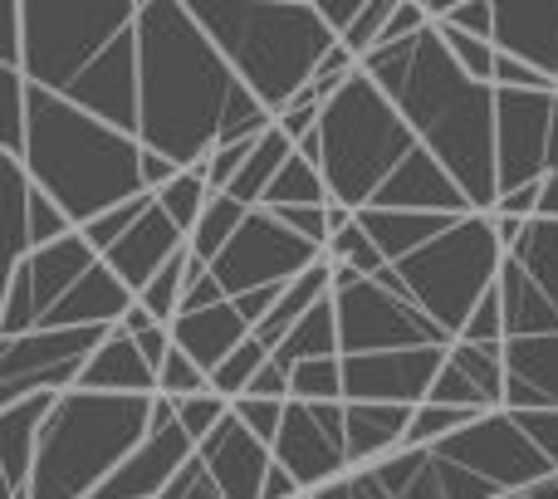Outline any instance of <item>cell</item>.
<instances>
[{
    "mask_svg": "<svg viewBox=\"0 0 558 499\" xmlns=\"http://www.w3.org/2000/svg\"><path fill=\"white\" fill-rule=\"evenodd\" d=\"M137 143L172 157L182 172L206 167L216 147L265 137L275 127L211 35L192 20L186 0L137 5Z\"/></svg>",
    "mask_w": 558,
    "mask_h": 499,
    "instance_id": "obj_1",
    "label": "cell"
},
{
    "mask_svg": "<svg viewBox=\"0 0 558 499\" xmlns=\"http://www.w3.org/2000/svg\"><path fill=\"white\" fill-rule=\"evenodd\" d=\"M363 74L392 98L416 143L451 172L475 216H490L500 202V88L475 84L436 25L402 45L373 49Z\"/></svg>",
    "mask_w": 558,
    "mask_h": 499,
    "instance_id": "obj_2",
    "label": "cell"
},
{
    "mask_svg": "<svg viewBox=\"0 0 558 499\" xmlns=\"http://www.w3.org/2000/svg\"><path fill=\"white\" fill-rule=\"evenodd\" d=\"M137 5L143 0H20L35 88L137 137Z\"/></svg>",
    "mask_w": 558,
    "mask_h": 499,
    "instance_id": "obj_3",
    "label": "cell"
},
{
    "mask_svg": "<svg viewBox=\"0 0 558 499\" xmlns=\"http://www.w3.org/2000/svg\"><path fill=\"white\" fill-rule=\"evenodd\" d=\"M29 182L54 196L59 211L84 231L88 221L118 211V206L153 196L143 186V143L64 98L29 84V137L15 157Z\"/></svg>",
    "mask_w": 558,
    "mask_h": 499,
    "instance_id": "obj_4",
    "label": "cell"
},
{
    "mask_svg": "<svg viewBox=\"0 0 558 499\" xmlns=\"http://www.w3.org/2000/svg\"><path fill=\"white\" fill-rule=\"evenodd\" d=\"M186 10L270 118L314 84L318 64L338 45L314 0H186Z\"/></svg>",
    "mask_w": 558,
    "mask_h": 499,
    "instance_id": "obj_5",
    "label": "cell"
},
{
    "mask_svg": "<svg viewBox=\"0 0 558 499\" xmlns=\"http://www.w3.org/2000/svg\"><path fill=\"white\" fill-rule=\"evenodd\" d=\"M505 412H558V216L530 221L505 255Z\"/></svg>",
    "mask_w": 558,
    "mask_h": 499,
    "instance_id": "obj_6",
    "label": "cell"
},
{
    "mask_svg": "<svg viewBox=\"0 0 558 499\" xmlns=\"http://www.w3.org/2000/svg\"><path fill=\"white\" fill-rule=\"evenodd\" d=\"M157 397L64 392L39 436L25 499H94L113 471L153 436Z\"/></svg>",
    "mask_w": 558,
    "mask_h": 499,
    "instance_id": "obj_7",
    "label": "cell"
},
{
    "mask_svg": "<svg viewBox=\"0 0 558 499\" xmlns=\"http://www.w3.org/2000/svg\"><path fill=\"white\" fill-rule=\"evenodd\" d=\"M318 147H324V182L328 196L348 211H373L383 186L402 172V162L416 153V133L392 108V98L357 69L324 108L318 123Z\"/></svg>",
    "mask_w": 558,
    "mask_h": 499,
    "instance_id": "obj_8",
    "label": "cell"
},
{
    "mask_svg": "<svg viewBox=\"0 0 558 499\" xmlns=\"http://www.w3.org/2000/svg\"><path fill=\"white\" fill-rule=\"evenodd\" d=\"M505 255H510V249L500 245L495 216H465L441 241L416 249L402 265L383 269L377 284L392 289V294L402 299V304H412L422 318H432L451 343H461L471 314L485 304V294L500 284Z\"/></svg>",
    "mask_w": 558,
    "mask_h": 499,
    "instance_id": "obj_9",
    "label": "cell"
},
{
    "mask_svg": "<svg viewBox=\"0 0 558 499\" xmlns=\"http://www.w3.org/2000/svg\"><path fill=\"white\" fill-rule=\"evenodd\" d=\"M108 333L113 328H39V333L0 338V406H15L39 392H74Z\"/></svg>",
    "mask_w": 558,
    "mask_h": 499,
    "instance_id": "obj_10",
    "label": "cell"
},
{
    "mask_svg": "<svg viewBox=\"0 0 558 499\" xmlns=\"http://www.w3.org/2000/svg\"><path fill=\"white\" fill-rule=\"evenodd\" d=\"M318 259H324V249L304 241V235H294L275 211H251L241 235L211 265V279L221 284L226 299H241V294H255V289L294 284Z\"/></svg>",
    "mask_w": 558,
    "mask_h": 499,
    "instance_id": "obj_11",
    "label": "cell"
},
{
    "mask_svg": "<svg viewBox=\"0 0 558 499\" xmlns=\"http://www.w3.org/2000/svg\"><path fill=\"white\" fill-rule=\"evenodd\" d=\"M333 304H338V333H343V357L407 353V348H446L451 353L456 348L432 318H422L377 279H357L348 289H333Z\"/></svg>",
    "mask_w": 558,
    "mask_h": 499,
    "instance_id": "obj_12",
    "label": "cell"
},
{
    "mask_svg": "<svg viewBox=\"0 0 558 499\" xmlns=\"http://www.w3.org/2000/svg\"><path fill=\"white\" fill-rule=\"evenodd\" d=\"M436 455L471 475H481V480H490L505 499L554 475V461L530 441V431L514 422V412L481 416V422H471L465 431H456L451 441L436 446Z\"/></svg>",
    "mask_w": 558,
    "mask_h": 499,
    "instance_id": "obj_13",
    "label": "cell"
},
{
    "mask_svg": "<svg viewBox=\"0 0 558 499\" xmlns=\"http://www.w3.org/2000/svg\"><path fill=\"white\" fill-rule=\"evenodd\" d=\"M558 94H500V196L549 182Z\"/></svg>",
    "mask_w": 558,
    "mask_h": 499,
    "instance_id": "obj_14",
    "label": "cell"
},
{
    "mask_svg": "<svg viewBox=\"0 0 558 499\" xmlns=\"http://www.w3.org/2000/svg\"><path fill=\"white\" fill-rule=\"evenodd\" d=\"M446 348H407V353H357L343 357V402L377 406H426L446 367Z\"/></svg>",
    "mask_w": 558,
    "mask_h": 499,
    "instance_id": "obj_15",
    "label": "cell"
},
{
    "mask_svg": "<svg viewBox=\"0 0 558 499\" xmlns=\"http://www.w3.org/2000/svg\"><path fill=\"white\" fill-rule=\"evenodd\" d=\"M192 461H196V441L177 426V402L157 397L153 436L118 465L113 480H108L94 499H162L177 480H182V471Z\"/></svg>",
    "mask_w": 558,
    "mask_h": 499,
    "instance_id": "obj_16",
    "label": "cell"
},
{
    "mask_svg": "<svg viewBox=\"0 0 558 499\" xmlns=\"http://www.w3.org/2000/svg\"><path fill=\"white\" fill-rule=\"evenodd\" d=\"M275 461L294 475L304 495H324L328 485H338V480L353 475L348 446L338 441V436H328L304 402L284 406V426H279V441H275Z\"/></svg>",
    "mask_w": 558,
    "mask_h": 499,
    "instance_id": "obj_17",
    "label": "cell"
},
{
    "mask_svg": "<svg viewBox=\"0 0 558 499\" xmlns=\"http://www.w3.org/2000/svg\"><path fill=\"white\" fill-rule=\"evenodd\" d=\"M495 49L558 84V0H495Z\"/></svg>",
    "mask_w": 558,
    "mask_h": 499,
    "instance_id": "obj_18",
    "label": "cell"
},
{
    "mask_svg": "<svg viewBox=\"0 0 558 499\" xmlns=\"http://www.w3.org/2000/svg\"><path fill=\"white\" fill-rule=\"evenodd\" d=\"M196 455H202L206 475H211L216 490L226 499H265V480H270L275 451L265 441H255V436L235 422V412Z\"/></svg>",
    "mask_w": 558,
    "mask_h": 499,
    "instance_id": "obj_19",
    "label": "cell"
},
{
    "mask_svg": "<svg viewBox=\"0 0 558 499\" xmlns=\"http://www.w3.org/2000/svg\"><path fill=\"white\" fill-rule=\"evenodd\" d=\"M373 211H422V216H475V206L465 202V192L451 182L441 162L426 147H416L402 162V172L383 186V196L373 202Z\"/></svg>",
    "mask_w": 558,
    "mask_h": 499,
    "instance_id": "obj_20",
    "label": "cell"
},
{
    "mask_svg": "<svg viewBox=\"0 0 558 499\" xmlns=\"http://www.w3.org/2000/svg\"><path fill=\"white\" fill-rule=\"evenodd\" d=\"M186 245H192V235H186L182 226L162 211V206H153V211H147L143 221L123 235V241H118V249L108 255V265H113V275L123 279L137 299H143V289L153 284V279L162 275V269L172 265Z\"/></svg>",
    "mask_w": 558,
    "mask_h": 499,
    "instance_id": "obj_21",
    "label": "cell"
},
{
    "mask_svg": "<svg viewBox=\"0 0 558 499\" xmlns=\"http://www.w3.org/2000/svg\"><path fill=\"white\" fill-rule=\"evenodd\" d=\"M54 406H59L54 392L0 406V480H5V499H25L29 475H35L39 461V436H45V422L54 416Z\"/></svg>",
    "mask_w": 558,
    "mask_h": 499,
    "instance_id": "obj_22",
    "label": "cell"
},
{
    "mask_svg": "<svg viewBox=\"0 0 558 499\" xmlns=\"http://www.w3.org/2000/svg\"><path fill=\"white\" fill-rule=\"evenodd\" d=\"M245 338H251V324L241 318V308H235L231 299L211 304V308H196V314H182L172 324V343L182 348L202 373H216Z\"/></svg>",
    "mask_w": 558,
    "mask_h": 499,
    "instance_id": "obj_23",
    "label": "cell"
},
{
    "mask_svg": "<svg viewBox=\"0 0 558 499\" xmlns=\"http://www.w3.org/2000/svg\"><path fill=\"white\" fill-rule=\"evenodd\" d=\"M78 392H104V397H157V367L143 357V348L113 328L108 343L88 357L84 377H78Z\"/></svg>",
    "mask_w": 558,
    "mask_h": 499,
    "instance_id": "obj_24",
    "label": "cell"
},
{
    "mask_svg": "<svg viewBox=\"0 0 558 499\" xmlns=\"http://www.w3.org/2000/svg\"><path fill=\"white\" fill-rule=\"evenodd\" d=\"M416 406H377V402H348V461L353 471L392 461L407 451V426Z\"/></svg>",
    "mask_w": 558,
    "mask_h": 499,
    "instance_id": "obj_25",
    "label": "cell"
},
{
    "mask_svg": "<svg viewBox=\"0 0 558 499\" xmlns=\"http://www.w3.org/2000/svg\"><path fill=\"white\" fill-rule=\"evenodd\" d=\"M456 221L465 216H422V211H357V226L367 231V241L383 249L387 269L412 259L416 249H426L432 241H441Z\"/></svg>",
    "mask_w": 558,
    "mask_h": 499,
    "instance_id": "obj_26",
    "label": "cell"
},
{
    "mask_svg": "<svg viewBox=\"0 0 558 499\" xmlns=\"http://www.w3.org/2000/svg\"><path fill=\"white\" fill-rule=\"evenodd\" d=\"M324 357H343V333H338V304L333 299H324V304H318L314 314H308L304 324L275 348V363L284 367V373H294V367H304V363H324Z\"/></svg>",
    "mask_w": 558,
    "mask_h": 499,
    "instance_id": "obj_27",
    "label": "cell"
},
{
    "mask_svg": "<svg viewBox=\"0 0 558 499\" xmlns=\"http://www.w3.org/2000/svg\"><path fill=\"white\" fill-rule=\"evenodd\" d=\"M299 147L289 143L279 127H270V133L255 143V153H251V162H245V172L235 177V186L226 196H235L241 206H251V211H260L265 206V196H270V186H275V177L289 167V157H294Z\"/></svg>",
    "mask_w": 558,
    "mask_h": 499,
    "instance_id": "obj_28",
    "label": "cell"
},
{
    "mask_svg": "<svg viewBox=\"0 0 558 499\" xmlns=\"http://www.w3.org/2000/svg\"><path fill=\"white\" fill-rule=\"evenodd\" d=\"M251 221V206H241L235 196H211V206L202 211V221H196V231H192V255H196V265H206L211 269L216 259H221V249L241 235V226Z\"/></svg>",
    "mask_w": 558,
    "mask_h": 499,
    "instance_id": "obj_29",
    "label": "cell"
},
{
    "mask_svg": "<svg viewBox=\"0 0 558 499\" xmlns=\"http://www.w3.org/2000/svg\"><path fill=\"white\" fill-rule=\"evenodd\" d=\"M333 196H328V182L324 172H318L308 157H289V167L275 177L270 196H265V211H289V206H328Z\"/></svg>",
    "mask_w": 558,
    "mask_h": 499,
    "instance_id": "obj_30",
    "label": "cell"
},
{
    "mask_svg": "<svg viewBox=\"0 0 558 499\" xmlns=\"http://www.w3.org/2000/svg\"><path fill=\"white\" fill-rule=\"evenodd\" d=\"M451 367L465 373L475 387L485 392V402L495 412H505V387H510V367H505V343L500 348H475V343H456L451 348Z\"/></svg>",
    "mask_w": 558,
    "mask_h": 499,
    "instance_id": "obj_31",
    "label": "cell"
},
{
    "mask_svg": "<svg viewBox=\"0 0 558 499\" xmlns=\"http://www.w3.org/2000/svg\"><path fill=\"white\" fill-rule=\"evenodd\" d=\"M29 137V78L20 69H0V147L5 157L25 153Z\"/></svg>",
    "mask_w": 558,
    "mask_h": 499,
    "instance_id": "obj_32",
    "label": "cell"
},
{
    "mask_svg": "<svg viewBox=\"0 0 558 499\" xmlns=\"http://www.w3.org/2000/svg\"><path fill=\"white\" fill-rule=\"evenodd\" d=\"M270 357H275L270 348H265L260 338L251 333V338H245V343L235 348V353L226 357V363L211 373V392H221L226 402H241V397L251 392V382H255V377H260L265 367H270Z\"/></svg>",
    "mask_w": 558,
    "mask_h": 499,
    "instance_id": "obj_33",
    "label": "cell"
},
{
    "mask_svg": "<svg viewBox=\"0 0 558 499\" xmlns=\"http://www.w3.org/2000/svg\"><path fill=\"white\" fill-rule=\"evenodd\" d=\"M211 182H206V167H192V172H182L172 186H162L157 192V206H162L167 216H172L177 226H182L186 235L196 231V221H202V211L211 206Z\"/></svg>",
    "mask_w": 558,
    "mask_h": 499,
    "instance_id": "obj_34",
    "label": "cell"
},
{
    "mask_svg": "<svg viewBox=\"0 0 558 499\" xmlns=\"http://www.w3.org/2000/svg\"><path fill=\"white\" fill-rule=\"evenodd\" d=\"M294 402L318 406V402H343V357H324V363H304L289 373Z\"/></svg>",
    "mask_w": 558,
    "mask_h": 499,
    "instance_id": "obj_35",
    "label": "cell"
},
{
    "mask_svg": "<svg viewBox=\"0 0 558 499\" xmlns=\"http://www.w3.org/2000/svg\"><path fill=\"white\" fill-rule=\"evenodd\" d=\"M231 412H235V402H226L221 392H202V397H192V402H177V426H182L196 441V451H202V446L231 422Z\"/></svg>",
    "mask_w": 558,
    "mask_h": 499,
    "instance_id": "obj_36",
    "label": "cell"
},
{
    "mask_svg": "<svg viewBox=\"0 0 558 499\" xmlns=\"http://www.w3.org/2000/svg\"><path fill=\"white\" fill-rule=\"evenodd\" d=\"M436 29H441L446 49L456 54V64H461L465 74L475 78V84H490L495 88V64H500V49H495V39H475V35H465V29H456V25H436Z\"/></svg>",
    "mask_w": 558,
    "mask_h": 499,
    "instance_id": "obj_37",
    "label": "cell"
},
{
    "mask_svg": "<svg viewBox=\"0 0 558 499\" xmlns=\"http://www.w3.org/2000/svg\"><path fill=\"white\" fill-rule=\"evenodd\" d=\"M153 206H157V196H137V202H128V206H118V211H108V216H98V221H88L78 235H84V241L108 259V255L118 249V241H123V235L133 231V226L143 221V216L153 211Z\"/></svg>",
    "mask_w": 558,
    "mask_h": 499,
    "instance_id": "obj_38",
    "label": "cell"
},
{
    "mask_svg": "<svg viewBox=\"0 0 558 499\" xmlns=\"http://www.w3.org/2000/svg\"><path fill=\"white\" fill-rule=\"evenodd\" d=\"M202 392H211V373H202L182 348H172V357H167L162 373H157V397H167V402H192V397H202Z\"/></svg>",
    "mask_w": 558,
    "mask_h": 499,
    "instance_id": "obj_39",
    "label": "cell"
},
{
    "mask_svg": "<svg viewBox=\"0 0 558 499\" xmlns=\"http://www.w3.org/2000/svg\"><path fill=\"white\" fill-rule=\"evenodd\" d=\"M392 15H397V0H367L363 5V15L353 20V29H348L338 45L348 49V54L363 64L367 54H373L377 45H383V35H387V25H392Z\"/></svg>",
    "mask_w": 558,
    "mask_h": 499,
    "instance_id": "obj_40",
    "label": "cell"
},
{
    "mask_svg": "<svg viewBox=\"0 0 558 499\" xmlns=\"http://www.w3.org/2000/svg\"><path fill=\"white\" fill-rule=\"evenodd\" d=\"M255 143H260V137H245V143H226V147H216V153L206 157V182H211L216 196H226V192L235 186V177H241L245 162H251Z\"/></svg>",
    "mask_w": 558,
    "mask_h": 499,
    "instance_id": "obj_41",
    "label": "cell"
},
{
    "mask_svg": "<svg viewBox=\"0 0 558 499\" xmlns=\"http://www.w3.org/2000/svg\"><path fill=\"white\" fill-rule=\"evenodd\" d=\"M284 406L289 402H260V397H241V402H235V422H241L245 431L255 436V441H265L275 451L279 426H284Z\"/></svg>",
    "mask_w": 558,
    "mask_h": 499,
    "instance_id": "obj_42",
    "label": "cell"
},
{
    "mask_svg": "<svg viewBox=\"0 0 558 499\" xmlns=\"http://www.w3.org/2000/svg\"><path fill=\"white\" fill-rule=\"evenodd\" d=\"M461 343H475V348H500L505 343V299H500V284H495L490 294H485V304L471 314Z\"/></svg>",
    "mask_w": 558,
    "mask_h": 499,
    "instance_id": "obj_43",
    "label": "cell"
},
{
    "mask_svg": "<svg viewBox=\"0 0 558 499\" xmlns=\"http://www.w3.org/2000/svg\"><path fill=\"white\" fill-rule=\"evenodd\" d=\"M436 25H456L475 39H495V0H451L446 20H436Z\"/></svg>",
    "mask_w": 558,
    "mask_h": 499,
    "instance_id": "obj_44",
    "label": "cell"
},
{
    "mask_svg": "<svg viewBox=\"0 0 558 499\" xmlns=\"http://www.w3.org/2000/svg\"><path fill=\"white\" fill-rule=\"evenodd\" d=\"M265 211V206H260ZM279 221L289 226L294 235H304V241H314L318 249H328L333 241V226H328V206H289V211H275Z\"/></svg>",
    "mask_w": 558,
    "mask_h": 499,
    "instance_id": "obj_45",
    "label": "cell"
},
{
    "mask_svg": "<svg viewBox=\"0 0 558 499\" xmlns=\"http://www.w3.org/2000/svg\"><path fill=\"white\" fill-rule=\"evenodd\" d=\"M514 422L530 431V441L549 455L554 471H558V412H514Z\"/></svg>",
    "mask_w": 558,
    "mask_h": 499,
    "instance_id": "obj_46",
    "label": "cell"
},
{
    "mask_svg": "<svg viewBox=\"0 0 558 499\" xmlns=\"http://www.w3.org/2000/svg\"><path fill=\"white\" fill-rule=\"evenodd\" d=\"M363 5L367 0H314V10H318V20H324L328 29H333L338 39L348 35V29H353V20L363 15Z\"/></svg>",
    "mask_w": 558,
    "mask_h": 499,
    "instance_id": "obj_47",
    "label": "cell"
},
{
    "mask_svg": "<svg viewBox=\"0 0 558 499\" xmlns=\"http://www.w3.org/2000/svg\"><path fill=\"white\" fill-rule=\"evenodd\" d=\"M245 397H260V402H294V387H289V373H284V367H279L275 357H270V367L255 377Z\"/></svg>",
    "mask_w": 558,
    "mask_h": 499,
    "instance_id": "obj_48",
    "label": "cell"
},
{
    "mask_svg": "<svg viewBox=\"0 0 558 499\" xmlns=\"http://www.w3.org/2000/svg\"><path fill=\"white\" fill-rule=\"evenodd\" d=\"M314 499H387V495H383V485L373 480V471H353L348 480L328 485V490L314 495Z\"/></svg>",
    "mask_w": 558,
    "mask_h": 499,
    "instance_id": "obj_49",
    "label": "cell"
},
{
    "mask_svg": "<svg viewBox=\"0 0 558 499\" xmlns=\"http://www.w3.org/2000/svg\"><path fill=\"white\" fill-rule=\"evenodd\" d=\"M182 499H226L221 490H216V480H211V475H206L202 455H196V461L186 465V475H182Z\"/></svg>",
    "mask_w": 558,
    "mask_h": 499,
    "instance_id": "obj_50",
    "label": "cell"
},
{
    "mask_svg": "<svg viewBox=\"0 0 558 499\" xmlns=\"http://www.w3.org/2000/svg\"><path fill=\"white\" fill-rule=\"evenodd\" d=\"M544 216H558V118H554V157H549V186H544Z\"/></svg>",
    "mask_w": 558,
    "mask_h": 499,
    "instance_id": "obj_51",
    "label": "cell"
},
{
    "mask_svg": "<svg viewBox=\"0 0 558 499\" xmlns=\"http://www.w3.org/2000/svg\"><path fill=\"white\" fill-rule=\"evenodd\" d=\"M118 328H123L128 338H137V333H147V328H157V318L147 314L143 304H133V308H128V318H123V324H118Z\"/></svg>",
    "mask_w": 558,
    "mask_h": 499,
    "instance_id": "obj_52",
    "label": "cell"
},
{
    "mask_svg": "<svg viewBox=\"0 0 558 499\" xmlns=\"http://www.w3.org/2000/svg\"><path fill=\"white\" fill-rule=\"evenodd\" d=\"M304 499H314V495H304Z\"/></svg>",
    "mask_w": 558,
    "mask_h": 499,
    "instance_id": "obj_53",
    "label": "cell"
}]
</instances>
